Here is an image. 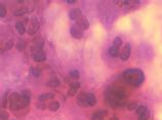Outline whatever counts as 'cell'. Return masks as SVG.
Returning <instances> with one entry per match:
<instances>
[{
	"label": "cell",
	"mask_w": 162,
	"mask_h": 120,
	"mask_svg": "<svg viewBox=\"0 0 162 120\" xmlns=\"http://www.w3.org/2000/svg\"><path fill=\"white\" fill-rule=\"evenodd\" d=\"M126 93L120 86H110L105 92V100L107 104L111 107H123L127 106L125 102Z\"/></svg>",
	"instance_id": "6da1fadb"
},
{
	"label": "cell",
	"mask_w": 162,
	"mask_h": 120,
	"mask_svg": "<svg viewBox=\"0 0 162 120\" xmlns=\"http://www.w3.org/2000/svg\"><path fill=\"white\" fill-rule=\"evenodd\" d=\"M123 79L126 84L132 86H139L145 81V74L139 68H129L123 72Z\"/></svg>",
	"instance_id": "7a4b0ae2"
},
{
	"label": "cell",
	"mask_w": 162,
	"mask_h": 120,
	"mask_svg": "<svg viewBox=\"0 0 162 120\" xmlns=\"http://www.w3.org/2000/svg\"><path fill=\"white\" fill-rule=\"evenodd\" d=\"M8 107L15 113L22 110V109H25L26 107L22 95L19 93H12L9 95V100H8Z\"/></svg>",
	"instance_id": "3957f363"
},
{
	"label": "cell",
	"mask_w": 162,
	"mask_h": 120,
	"mask_svg": "<svg viewBox=\"0 0 162 120\" xmlns=\"http://www.w3.org/2000/svg\"><path fill=\"white\" fill-rule=\"evenodd\" d=\"M122 45V39L120 37H116L113 41V45L109 48V54L113 58H116L120 54V47Z\"/></svg>",
	"instance_id": "277c9868"
},
{
	"label": "cell",
	"mask_w": 162,
	"mask_h": 120,
	"mask_svg": "<svg viewBox=\"0 0 162 120\" xmlns=\"http://www.w3.org/2000/svg\"><path fill=\"white\" fill-rule=\"evenodd\" d=\"M39 26H40V23H39L38 19L35 16H33L32 19H30L28 24V30H27V33L28 35H34L38 32L39 30Z\"/></svg>",
	"instance_id": "5b68a950"
},
{
	"label": "cell",
	"mask_w": 162,
	"mask_h": 120,
	"mask_svg": "<svg viewBox=\"0 0 162 120\" xmlns=\"http://www.w3.org/2000/svg\"><path fill=\"white\" fill-rule=\"evenodd\" d=\"M135 112H137V116H139V120H148L150 118V112H149L147 106L139 105Z\"/></svg>",
	"instance_id": "8992f818"
},
{
	"label": "cell",
	"mask_w": 162,
	"mask_h": 120,
	"mask_svg": "<svg viewBox=\"0 0 162 120\" xmlns=\"http://www.w3.org/2000/svg\"><path fill=\"white\" fill-rule=\"evenodd\" d=\"M130 55H131V45H130V43H126L120 50L119 57L122 61H127Z\"/></svg>",
	"instance_id": "52a82bcc"
},
{
	"label": "cell",
	"mask_w": 162,
	"mask_h": 120,
	"mask_svg": "<svg viewBox=\"0 0 162 120\" xmlns=\"http://www.w3.org/2000/svg\"><path fill=\"white\" fill-rule=\"evenodd\" d=\"M29 23L28 17H24L23 21H17L15 23V29H17V33L20 35H24L26 32H27V24Z\"/></svg>",
	"instance_id": "ba28073f"
},
{
	"label": "cell",
	"mask_w": 162,
	"mask_h": 120,
	"mask_svg": "<svg viewBox=\"0 0 162 120\" xmlns=\"http://www.w3.org/2000/svg\"><path fill=\"white\" fill-rule=\"evenodd\" d=\"M76 103L77 105L80 106V107H89L87 102V93L81 92L76 98Z\"/></svg>",
	"instance_id": "9c48e42d"
},
{
	"label": "cell",
	"mask_w": 162,
	"mask_h": 120,
	"mask_svg": "<svg viewBox=\"0 0 162 120\" xmlns=\"http://www.w3.org/2000/svg\"><path fill=\"white\" fill-rule=\"evenodd\" d=\"M70 35L71 37L74 38V39L80 40L83 38V31H82L81 29H79L76 24H73L70 29Z\"/></svg>",
	"instance_id": "30bf717a"
},
{
	"label": "cell",
	"mask_w": 162,
	"mask_h": 120,
	"mask_svg": "<svg viewBox=\"0 0 162 120\" xmlns=\"http://www.w3.org/2000/svg\"><path fill=\"white\" fill-rule=\"evenodd\" d=\"M75 24H76L79 29H81L82 31H85L89 28V21H88V19H86L84 15L79 17V19L75 21Z\"/></svg>",
	"instance_id": "8fae6325"
},
{
	"label": "cell",
	"mask_w": 162,
	"mask_h": 120,
	"mask_svg": "<svg viewBox=\"0 0 162 120\" xmlns=\"http://www.w3.org/2000/svg\"><path fill=\"white\" fill-rule=\"evenodd\" d=\"M81 84L78 81H73V83L70 84V86H69V90H68V96L69 97H73L77 94L78 90L80 89Z\"/></svg>",
	"instance_id": "7c38bea8"
},
{
	"label": "cell",
	"mask_w": 162,
	"mask_h": 120,
	"mask_svg": "<svg viewBox=\"0 0 162 120\" xmlns=\"http://www.w3.org/2000/svg\"><path fill=\"white\" fill-rule=\"evenodd\" d=\"M43 46H44V41L42 39L35 41L34 44H33V46H32V48H31V52H32V54H35V53L38 52V51L43 50Z\"/></svg>",
	"instance_id": "4fadbf2b"
},
{
	"label": "cell",
	"mask_w": 162,
	"mask_h": 120,
	"mask_svg": "<svg viewBox=\"0 0 162 120\" xmlns=\"http://www.w3.org/2000/svg\"><path fill=\"white\" fill-rule=\"evenodd\" d=\"M82 15H83L82 14V11H81V9H79V8H73V9H71L70 12H69V17H70V19L75 21H76L80 16H82Z\"/></svg>",
	"instance_id": "5bb4252c"
},
{
	"label": "cell",
	"mask_w": 162,
	"mask_h": 120,
	"mask_svg": "<svg viewBox=\"0 0 162 120\" xmlns=\"http://www.w3.org/2000/svg\"><path fill=\"white\" fill-rule=\"evenodd\" d=\"M22 98H23V101H24V104H25V107L27 108L29 106V104H30V101H31V97H32V95H31V92L29 90H24L22 91Z\"/></svg>",
	"instance_id": "9a60e30c"
},
{
	"label": "cell",
	"mask_w": 162,
	"mask_h": 120,
	"mask_svg": "<svg viewBox=\"0 0 162 120\" xmlns=\"http://www.w3.org/2000/svg\"><path fill=\"white\" fill-rule=\"evenodd\" d=\"M33 59H34V61H36V62H43V61H45V60H46L45 52H44L43 50L38 51V52H36L35 54H33Z\"/></svg>",
	"instance_id": "2e32d148"
},
{
	"label": "cell",
	"mask_w": 162,
	"mask_h": 120,
	"mask_svg": "<svg viewBox=\"0 0 162 120\" xmlns=\"http://www.w3.org/2000/svg\"><path fill=\"white\" fill-rule=\"evenodd\" d=\"M107 114V111L105 110H99L92 114V120H105V116Z\"/></svg>",
	"instance_id": "e0dca14e"
},
{
	"label": "cell",
	"mask_w": 162,
	"mask_h": 120,
	"mask_svg": "<svg viewBox=\"0 0 162 120\" xmlns=\"http://www.w3.org/2000/svg\"><path fill=\"white\" fill-rule=\"evenodd\" d=\"M54 98V94L52 93H45V94H42L38 97V101L39 102H44L47 101V100H52Z\"/></svg>",
	"instance_id": "ac0fdd59"
},
{
	"label": "cell",
	"mask_w": 162,
	"mask_h": 120,
	"mask_svg": "<svg viewBox=\"0 0 162 120\" xmlns=\"http://www.w3.org/2000/svg\"><path fill=\"white\" fill-rule=\"evenodd\" d=\"M87 102L89 107H94L97 104V98L92 93H87Z\"/></svg>",
	"instance_id": "d6986e66"
},
{
	"label": "cell",
	"mask_w": 162,
	"mask_h": 120,
	"mask_svg": "<svg viewBox=\"0 0 162 120\" xmlns=\"http://www.w3.org/2000/svg\"><path fill=\"white\" fill-rule=\"evenodd\" d=\"M60 84H61V81H60V79L55 76L50 79L49 81H47V86H50V88H57Z\"/></svg>",
	"instance_id": "ffe728a7"
},
{
	"label": "cell",
	"mask_w": 162,
	"mask_h": 120,
	"mask_svg": "<svg viewBox=\"0 0 162 120\" xmlns=\"http://www.w3.org/2000/svg\"><path fill=\"white\" fill-rule=\"evenodd\" d=\"M8 100H9V91H6L3 95V98L1 100V107L2 108H6L7 107V103Z\"/></svg>",
	"instance_id": "44dd1931"
},
{
	"label": "cell",
	"mask_w": 162,
	"mask_h": 120,
	"mask_svg": "<svg viewBox=\"0 0 162 120\" xmlns=\"http://www.w3.org/2000/svg\"><path fill=\"white\" fill-rule=\"evenodd\" d=\"M60 106L61 105H60V103L57 101H52L48 104V109L50 111H52V112H55V111H57L60 109Z\"/></svg>",
	"instance_id": "7402d4cb"
},
{
	"label": "cell",
	"mask_w": 162,
	"mask_h": 120,
	"mask_svg": "<svg viewBox=\"0 0 162 120\" xmlns=\"http://www.w3.org/2000/svg\"><path fill=\"white\" fill-rule=\"evenodd\" d=\"M26 46H27V43H26V41L24 39H20L19 41H17V51H24L26 49Z\"/></svg>",
	"instance_id": "603a6c76"
},
{
	"label": "cell",
	"mask_w": 162,
	"mask_h": 120,
	"mask_svg": "<svg viewBox=\"0 0 162 120\" xmlns=\"http://www.w3.org/2000/svg\"><path fill=\"white\" fill-rule=\"evenodd\" d=\"M28 12H29V10L27 7H20L14 12V14L15 16H22V15L26 14V13H28Z\"/></svg>",
	"instance_id": "cb8c5ba5"
},
{
	"label": "cell",
	"mask_w": 162,
	"mask_h": 120,
	"mask_svg": "<svg viewBox=\"0 0 162 120\" xmlns=\"http://www.w3.org/2000/svg\"><path fill=\"white\" fill-rule=\"evenodd\" d=\"M31 73L35 77H39L41 75V70L38 67H36V66H31Z\"/></svg>",
	"instance_id": "d4e9b609"
},
{
	"label": "cell",
	"mask_w": 162,
	"mask_h": 120,
	"mask_svg": "<svg viewBox=\"0 0 162 120\" xmlns=\"http://www.w3.org/2000/svg\"><path fill=\"white\" fill-rule=\"evenodd\" d=\"M69 74H70V77L73 79H78L79 77H80V73H79L78 70H71L70 72H69Z\"/></svg>",
	"instance_id": "484cf974"
},
{
	"label": "cell",
	"mask_w": 162,
	"mask_h": 120,
	"mask_svg": "<svg viewBox=\"0 0 162 120\" xmlns=\"http://www.w3.org/2000/svg\"><path fill=\"white\" fill-rule=\"evenodd\" d=\"M139 107V105H137V103H135V102H132V103H128L127 106H126V108H127V110L129 111H134V110H137V108Z\"/></svg>",
	"instance_id": "4316f807"
},
{
	"label": "cell",
	"mask_w": 162,
	"mask_h": 120,
	"mask_svg": "<svg viewBox=\"0 0 162 120\" xmlns=\"http://www.w3.org/2000/svg\"><path fill=\"white\" fill-rule=\"evenodd\" d=\"M6 7L4 4H0V17H4L6 15Z\"/></svg>",
	"instance_id": "83f0119b"
},
{
	"label": "cell",
	"mask_w": 162,
	"mask_h": 120,
	"mask_svg": "<svg viewBox=\"0 0 162 120\" xmlns=\"http://www.w3.org/2000/svg\"><path fill=\"white\" fill-rule=\"evenodd\" d=\"M12 45H14V42H12V40H8V41L5 43V45H4V49L2 50V52H3L4 50H9V49H12Z\"/></svg>",
	"instance_id": "f1b7e54d"
},
{
	"label": "cell",
	"mask_w": 162,
	"mask_h": 120,
	"mask_svg": "<svg viewBox=\"0 0 162 120\" xmlns=\"http://www.w3.org/2000/svg\"><path fill=\"white\" fill-rule=\"evenodd\" d=\"M8 117H9V115L5 111H2L1 114H0V120H8Z\"/></svg>",
	"instance_id": "f546056e"
},
{
	"label": "cell",
	"mask_w": 162,
	"mask_h": 120,
	"mask_svg": "<svg viewBox=\"0 0 162 120\" xmlns=\"http://www.w3.org/2000/svg\"><path fill=\"white\" fill-rule=\"evenodd\" d=\"M36 107L38 108V109H44V108L46 107V106L44 105V104H41V102H40V103H37L36 104Z\"/></svg>",
	"instance_id": "4dcf8cb0"
},
{
	"label": "cell",
	"mask_w": 162,
	"mask_h": 120,
	"mask_svg": "<svg viewBox=\"0 0 162 120\" xmlns=\"http://www.w3.org/2000/svg\"><path fill=\"white\" fill-rule=\"evenodd\" d=\"M66 2H67L68 4H74L76 3V0H66Z\"/></svg>",
	"instance_id": "1f68e13d"
},
{
	"label": "cell",
	"mask_w": 162,
	"mask_h": 120,
	"mask_svg": "<svg viewBox=\"0 0 162 120\" xmlns=\"http://www.w3.org/2000/svg\"><path fill=\"white\" fill-rule=\"evenodd\" d=\"M112 120H118V118H117V117H113Z\"/></svg>",
	"instance_id": "d6a6232c"
}]
</instances>
